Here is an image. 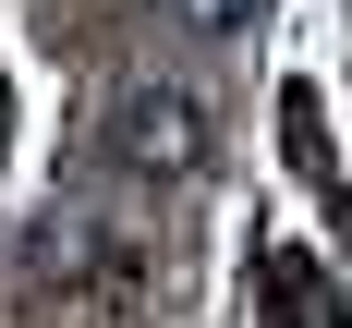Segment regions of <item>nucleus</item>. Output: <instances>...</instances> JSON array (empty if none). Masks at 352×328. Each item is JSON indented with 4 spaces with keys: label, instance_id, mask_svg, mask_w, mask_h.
Wrapping results in <instances>:
<instances>
[{
    "label": "nucleus",
    "instance_id": "nucleus-1",
    "mask_svg": "<svg viewBox=\"0 0 352 328\" xmlns=\"http://www.w3.org/2000/svg\"><path fill=\"white\" fill-rule=\"evenodd\" d=\"M98 146H109V171H134V182H195V171H207V146H219V122H207L195 85H158V73H146V85L109 98Z\"/></svg>",
    "mask_w": 352,
    "mask_h": 328
},
{
    "label": "nucleus",
    "instance_id": "nucleus-2",
    "mask_svg": "<svg viewBox=\"0 0 352 328\" xmlns=\"http://www.w3.org/2000/svg\"><path fill=\"white\" fill-rule=\"evenodd\" d=\"M36 267H49L61 292H146V243L122 231V219H49Z\"/></svg>",
    "mask_w": 352,
    "mask_h": 328
},
{
    "label": "nucleus",
    "instance_id": "nucleus-3",
    "mask_svg": "<svg viewBox=\"0 0 352 328\" xmlns=\"http://www.w3.org/2000/svg\"><path fill=\"white\" fill-rule=\"evenodd\" d=\"M267 0H170V25H195V36H243Z\"/></svg>",
    "mask_w": 352,
    "mask_h": 328
}]
</instances>
